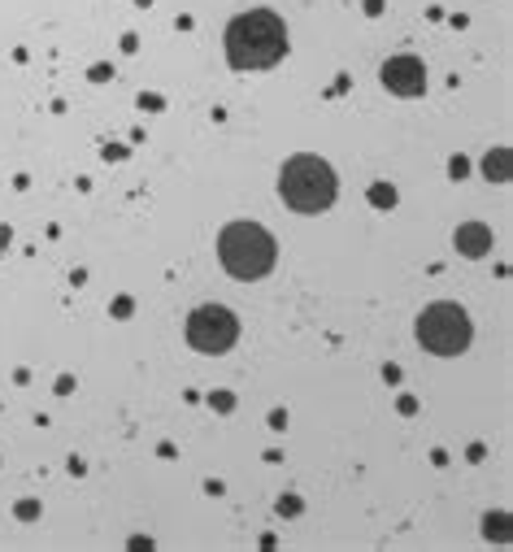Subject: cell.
Wrapping results in <instances>:
<instances>
[{
  "label": "cell",
  "instance_id": "cell-19",
  "mask_svg": "<svg viewBox=\"0 0 513 552\" xmlns=\"http://www.w3.org/2000/svg\"><path fill=\"white\" fill-rule=\"evenodd\" d=\"M287 426V409H274L270 413V431H283Z\"/></svg>",
  "mask_w": 513,
  "mask_h": 552
},
{
  "label": "cell",
  "instance_id": "cell-12",
  "mask_svg": "<svg viewBox=\"0 0 513 552\" xmlns=\"http://www.w3.org/2000/svg\"><path fill=\"white\" fill-rule=\"evenodd\" d=\"M301 509H305V500H301V496H278V513H283V517H296Z\"/></svg>",
  "mask_w": 513,
  "mask_h": 552
},
{
  "label": "cell",
  "instance_id": "cell-21",
  "mask_svg": "<svg viewBox=\"0 0 513 552\" xmlns=\"http://www.w3.org/2000/svg\"><path fill=\"white\" fill-rule=\"evenodd\" d=\"M383 379L387 383H401V365H383Z\"/></svg>",
  "mask_w": 513,
  "mask_h": 552
},
{
  "label": "cell",
  "instance_id": "cell-13",
  "mask_svg": "<svg viewBox=\"0 0 513 552\" xmlns=\"http://www.w3.org/2000/svg\"><path fill=\"white\" fill-rule=\"evenodd\" d=\"M109 313H113V318H131V313H135V300H131V296H118V300L109 304Z\"/></svg>",
  "mask_w": 513,
  "mask_h": 552
},
{
  "label": "cell",
  "instance_id": "cell-15",
  "mask_svg": "<svg viewBox=\"0 0 513 552\" xmlns=\"http://www.w3.org/2000/svg\"><path fill=\"white\" fill-rule=\"evenodd\" d=\"M140 109H148V113H161V109H165V101H161L157 92H140Z\"/></svg>",
  "mask_w": 513,
  "mask_h": 552
},
{
  "label": "cell",
  "instance_id": "cell-3",
  "mask_svg": "<svg viewBox=\"0 0 513 552\" xmlns=\"http://www.w3.org/2000/svg\"><path fill=\"white\" fill-rule=\"evenodd\" d=\"M218 261L230 279H261L278 261V243L261 222H230L218 235Z\"/></svg>",
  "mask_w": 513,
  "mask_h": 552
},
{
  "label": "cell",
  "instance_id": "cell-20",
  "mask_svg": "<svg viewBox=\"0 0 513 552\" xmlns=\"http://www.w3.org/2000/svg\"><path fill=\"white\" fill-rule=\"evenodd\" d=\"M70 392H74V379L61 374V379H57V396H70Z\"/></svg>",
  "mask_w": 513,
  "mask_h": 552
},
{
  "label": "cell",
  "instance_id": "cell-22",
  "mask_svg": "<svg viewBox=\"0 0 513 552\" xmlns=\"http://www.w3.org/2000/svg\"><path fill=\"white\" fill-rule=\"evenodd\" d=\"M366 13H370V18H378V13H383V0H366Z\"/></svg>",
  "mask_w": 513,
  "mask_h": 552
},
{
  "label": "cell",
  "instance_id": "cell-23",
  "mask_svg": "<svg viewBox=\"0 0 513 552\" xmlns=\"http://www.w3.org/2000/svg\"><path fill=\"white\" fill-rule=\"evenodd\" d=\"M9 239H13V235H9V226H0V257H5V248H9Z\"/></svg>",
  "mask_w": 513,
  "mask_h": 552
},
{
  "label": "cell",
  "instance_id": "cell-14",
  "mask_svg": "<svg viewBox=\"0 0 513 552\" xmlns=\"http://www.w3.org/2000/svg\"><path fill=\"white\" fill-rule=\"evenodd\" d=\"M209 404H213L218 413H230V409H235V396H230V392H213V396H209Z\"/></svg>",
  "mask_w": 513,
  "mask_h": 552
},
{
  "label": "cell",
  "instance_id": "cell-2",
  "mask_svg": "<svg viewBox=\"0 0 513 552\" xmlns=\"http://www.w3.org/2000/svg\"><path fill=\"white\" fill-rule=\"evenodd\" d=\"M278 196H283L296 214H309V218L326 214L339 196L335 170L313 153H296V157L283 161V170H278Z\"/></svg>",
  "mask_w": 513,
  "mask_h": 552
},
{
  "label": "cell",
  "instance_id": "cell-4",
  "mask_svg": "<svg viewBox=\"0 0 513 552\" xmlns=\"http://www.w3.org/2000/svg\"><path fill=\"white\" fill-rule=\"evenodd\" d=\"M470 339H474V327H470V318H466L461 304L439 300V304H426V309H422V318H418V344L426 352L457 356V352L470 348Z\"/></svg>",
  "mask_w": 513,
  "mask_h": 552
},
{
  "label": "cell",
  "instance_id": "cell-11",
  "mask_svg": "<svg viewBox=\"0 0 513 552\" xmlns=\"http://www.w3.org/2000/svg\"><path fill=\"white\" fill-rule=\"evenodd\" d=\"M13 517H18V522H35V517H40V500H18V505H13Z\"/></svg>",
  "mask_w": 513,
  "mask_h": 552
},
{
  "label": "cell",
  "instance_id": "cell-18",
  "mask_svg": "<svg viewBox=\"0 0 513 552\" xmlns=\"http://www.w3.org/2000/svg\"><path fill=\"white\" fill-rule=\"evenodd\" d=\"M396 409H401L405 417H413V413H418V400H413V396H401V400H396Z\"/></svg>",
  "mask_w": 513,
  "mask_h": 552
},
{
  "label": "cell",
  "instance_id": "cell-8",
  "mask_svg": "<svg viewBox=\"0 0 513 552\" xmlns=\"http://www.w3.org/2000/svg\"><path fill=\"white\" fill-rule=\"evenodd\" d=\"M483 178H487V183H509V178H513V170H509V148H505V144H496V148L483 157Z\"/></svg>",
  "mask_w": 513,
  "mask_h": 552
},
{
  "label": "cell",
  "instance_id": "cell-10",
  "mask_svg": "<svg viewBox=\"0 0 513 552\" xmlns=\"http://www.w3.org/2000/svg\"><path fill=\"white\" fill-rule=\"evenodd\" d=\"M366 196H370L374 209H392V205H396V187H392V183H370Z\"/></svg>",
  "mask_w": 513,
  "mask_h": 552
},
{
  "label": "cell",
  "instance_id": "cell-17",
  "mask_svg": "<svg viewBox=\"0 0 513 552\" xmlns=\"http://www.w3.org/2000/svg\"><path fill=\"white\" fill-rule=\"evenodd\" d=\"M92 83H109V78H113V66H105V61H101V66H92Z\"/></svg>",
  "mask_w": 513,
  "mask_h": 552
},
{
  "label": "cell",
  "instance_id": "cell-9",
  "mask_svg": "<svg viewBox=\"0 0 513 552\" xmlns=\"http://www.w3.org/2000/svg\"><path fill=\"white\" fill-rule=\"evenodd\" d=\"M509 522H513L509 513H487L483 517V535H487V540H496V544H509Z\"/></svg>",
  "mask_w": 513,
  "mask_h": 552
},
{
  "label": "cell",
  "instance_id": "cell-5",
  "mask_svg": "<svg viewBox=\"0 0 513 552\" xmlns=\"http://www.w3.org/2000/svg\"><path fill=\"white\" fill-rule=\"evenodd\" d=\"M239 339V318L222 309V304H201V309H192L187 318V344L205 356H222L230 344Z\"/></svg>",
  "mask_w": 513,
  "mask_h": 552
},
{
  "label": "cell",
  "instance_id": "cell-1",
  "mask_svg": "<svg viewBox=\"0 0 513 552\" xmlns=\"http://www.w3.org/2000/svg\"><path fill=\"white\" fill-rule=\"evenodd\" d=\"M287 57V26L270 9H248L226 26L230 70H270Z\"/></svg>",
  "mask_w": 513,
  "mask_h": 552
},
{
  "label": "cell",
  "instance_id": "cell-6",
  "mask_svg": "<svg viewBox=\"0 0 513 552\" xmlns=\"http://www.w3.org/2000/svg\"><path fill=\"white\" fill-rule=\"evenodd\" d=\"M383 87L392 96H422L426 92V66L418 57H387L383 61Z\"/></svg>",
  "mask_w": 513,
  "mask_h": 552
},
{
  "label": "cell",
  "instance_id": "cell-16",
  "mask_svg": "<svg viewBox=\"0 0 513 552\" xmlns=\"http://www.w3.org/2000/svg\"><path fill=\"white\" fill-rule=\"evenodd\" d=\"M466 174H470V161H466V157H453V161H448V178H457V183H461Z\"/></svg>",
  "mask_w": 513,
  "mask_h": 552
},
{
  "label": "cell",
  "instance_id": "cell-7",
  "mask_svg": "<svg viewBox=\"0 0 513 552\" xmlns=\"http://www.w3.org/2000/svg\"><path fill=\"white\" fill-rule=\"evenodd\" d=\"M491 243H496V235H491V226H483V222H461L453 231V248L461 257H470V261H474V257H487Z\"/></svg>",
  "mask_w": 513,
  "mask_h": 552
}]
</instances>
